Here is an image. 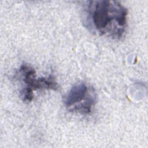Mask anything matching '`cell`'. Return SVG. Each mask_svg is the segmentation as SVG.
<instances>
[{"mask_svg": "<svg viewBox=\"0 0 148 148\" xmlns=\"http://www.w3.org/2000/svg\"><path fill=\"white\" fill-rule=\"evenodd\" d=\"M95 102L96 96L94 92L89 93L88 87L83 83L74 85L64 100L65 106L69 108L70 112L82 114H90Z\"/></svg>", "mask_w": 148, "mask_h": 148, "instance_id": "7a4b0ae2", "label": "cell"}, {"mask_svg": "<svg viewBox=\"0 0 148 148\" xmlns=\"http://www.w3.org/2000/svg\"><path fill=\"white\" fill-rule=\"evenodd\" d=\"M87 14L92 27L102 35L119 39L126 31L128 10L119 1H90Z\"/></svg>", "mask_w": 148, "mask_h": 148, "instance_id": "6da1fadb", "label": "cell"}, {"mask_svg": "<svg viewBox=\"0 0 148 148\" xmlns=\"http://www.w3.org/2000/svg\"><path fill=\"white\" fill-rule=\"evenodd\" d=\"M23 76V81L26 86L21 92L23 100L29 102L34 98L33 91L38 89H49L57 90L58 88L57 83L54 77L50 75L47 77H43L36 78L35 69L27 64L21 65L20 70Z\"/></svg>", "mask_w": 148, "mask_h": 148, "instance_id": "3957f363", "label": "cell"}]
</instances>
